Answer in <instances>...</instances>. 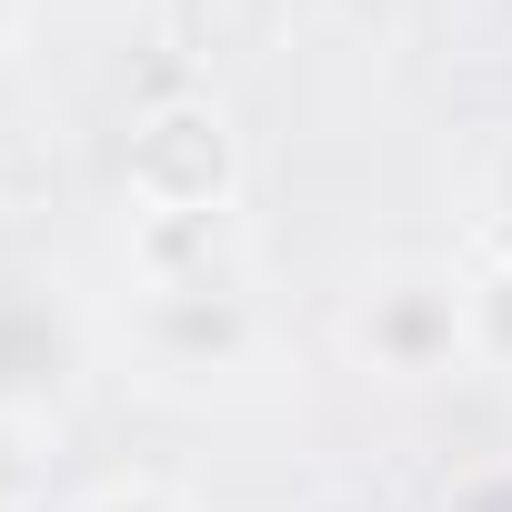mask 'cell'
Wrapping results in <instances>:
<instances>
[{
  "instance_id": "5",
  "label": "cell",
  "mask_w": 512,
  "mask_h": 512,
  "mask_svg": "<svg viewBox=\"0 0 512 512\" xmlns=\"http://www.w3.org/2000/svg\"><path fill=\"white\" fill-rule=\"evenodd\" d=\"M41 382H61V332H51L41 302L0 292V412H21Z\"/></svg>"
},
{
  "instance_id": "8",
  "label": "cell",
  "mask_w": 512,
  "mask_h": 512,
  "mask_svg": "<svg viewBox=\"0 0 512 512\" xmlns=\"http://www.w3.org/2000/svg\"><path fill=\"white\" fill-rule=\"evenodd\" d=\"M91 512H181V502H171V492H151V482H111Z\"/></svg>"
},
{
  "instance_id": "3",
  "label": "cell",
  "mask_w": 512,
  "mask_h": 512,
  "mask_svg": "<svg viewBox=\"0 0 512 512\" xmlns=\"http://www.w3.org/2000/svg\"><path fill=\"white\" fill-rule=\"evenodd\" d=\"M161 21L191 61H251V51H272L282 0H161Z\"/></svg>"
},
{
  "instance_id": "1",
  "label": "cell",
  "mask_w": 512,
  "mask_h": 512,
  "mask_svg": "<svg viewBox=\"0 0 512 512\" xmlns=\"http://www.w3.org/2000/svg\"><path fill=\"white\" fill-rule=\"evenodd\" d=\"M131 201L141 221H211L231 211L241 191V141H231V111L211 91H171L131 121Z\"/></svg>"
},
{
  "instance_id": "7",
  "label": "cell",
  "mask_w": 512,
  "mask_h": 512,
  "mask_svg": "<svg viewBox=\"0 0 512 512\" xmlns=\"http://www.w3.org/2000/svg\"><path fill=\"white\" fill-rule=\"evenodd\" d=\"M31 492H41V442L21 412H0V512H31Z\"/></svg>"
},
{
  "instance_id": "4",
  "label": "cell",
  "mask_w": 512,
  "mask_h": 512,
  "mask_svg": "<svg viewBox=\"0 0 512 512\" xmlns=\"http://www.w3.org/2000/svg\"><path fill=\"white\" fill-rule=\"evenodd\" d=\"M151 332H161L181 362H211V352H231L251 322H241V292H231V282H201V292H151Z\"/></svg>"
},
{
  "instance_id": "6",
  "label": "cell",
  "mask_w": 512,
  "mask_h": 512,
  "mask_svg": "<svg viewBox=\"0 0 512 512\" xmlns=\"http://www.w3.org/2000/svg\"><path fill=\"white\" fill-rule=\"evenodd\" d=\"M462 352L492 362V372H512V262H482L462 282Z\"/></svg>"
},
{
  "instance_id": "2",
  "label": "cell",
  "mask_w": 512,
  "mask_h": 512,
  "mask_svg": "<svg viewBox=\"0 0 512 512\" xmlns=\"http://www.w3.org/2000/svg\"><path fill=\"white\" fill-rule=\"evenodd\" d=\"M352 342H362L382 372H442V362L462 352V282H432V272L372 282V302L352 312Z\"/></svg>"
}]
</instances>
